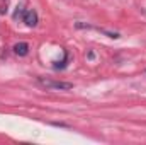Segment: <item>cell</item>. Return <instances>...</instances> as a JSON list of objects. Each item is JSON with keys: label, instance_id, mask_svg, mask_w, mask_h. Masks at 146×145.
I'll return each mask as SVG.
<instances>
[{"label": "cell", "instance_id": "3", "mask_svg": "<svg viewBox=\"0 0 146 145\" xmlns=\"http://www.w3.org/2000/svg\"><path fill=\"white\" fill-rule=\"evenodd\" d=\"M12 50H14V53H15L17 56H26V55L29 53V44H27V43H15Z\"/></svg>", "mask_w": 146, "mask_h": 145}, {"label": "cell", "instance_id": "1", "mask_svg": "<svg viewBox=\"0 0 146 145\" xmlns=\"http://www.w3.org/2000/svg\"><path fill=\"white\" fill-rule=\"evenodd\" d=\"M37 84L41 87H44L46 91H70V89H73L72 82H61V80H53V79H44V77H37Z\"/></svg>", "mask_w": 146, "mask_h": 145}, {"label": "cell", "instance_id": "4", "mask_svg": "<svg viewBox=\"0 0 146 145\" xmlns=\"http://www.w3.org/2000/svg\"><path fill=\"white\" fill-rule=\"evenodd\" d=\"M99 31H100L102 34H106V36L114 38V39H115V38H119V34H117V33H110V31H106V29H99Z\"/></svg>", "mask_w": 146, "mask_h": 145}, {"label": "cell", "instance_id": "2", "mask_svg": "<svg viewBox=\"0 0 146 145\" xmlns=\"http://www.w3.org/2000/svg\"><path fill=\"white\" fill-rule=\"evenodd\" d=\"M22 19H24V22H26L27 28H34V26L37 24V21H39L36 10H26L24 15H22Z\"/></svg>", "mask_w": 146, "mask_h": 145}]
</instances>
